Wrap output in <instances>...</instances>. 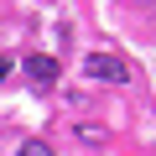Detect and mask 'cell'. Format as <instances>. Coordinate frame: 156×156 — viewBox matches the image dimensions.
Instances as JSON below:
<instances>
[{
  "label": "cell",
  "instance_id": "3",
  "mask_svg": "<svg viewBox=\"0 0 156 156\" xmlns=\"http://www.w3.org/2000/svg\"><path fill=\"white\" fill-rule=\"evenodd\" d=\"M21 156H52V146H47V140H26V146H21Z\"/></svg>",
  "mask_w": 156,
  "mask_h": 156
},
{
  "label": "cell",
  "instance_id": "4",
  "mask_svg": "<svg viewBox=\"0 0 156 156\" xmlns=\"http://www.w3.org/2000/svg\"><path fill=\"white\" fill-rule=\"evenodd\" d=\"M5 73H11V62H5V57H0V78H5Z\"/></svg>",
  "mask_w": 156,
  "mask_h": 156
},
{
  "label": "cell",
  "instance_id": "2",
  "mask_svg": "<svg viewBox=\"0 0 156 156\" xmlns=\"http://www.w3.org/2000/svg\"><path fill=\"white\" fill-rule=\"evenodd\" d=\"M26 73H31V83H42V89H47L52 78H57V62H52L47 52H31V57H26Z\"/></svg>",
  "mask_w": 156,
  "mask_h": 156
},
{
  "label": "cell",
  "instance_id": "1",
  "mask_svg": "<svg viewBox=\"0 0 156 156\" xmlns=\"http://www.w3.org/2000/svg\"><path fill=\"white\" fill-rule=\"evenodd\" d=\"M89 73L99 78V83H125V78H130L125 57H115V52H94V57H89Z\"/></svg>",
  "mask_w": 156,
  "mask_h": 156
}]
</instances>
